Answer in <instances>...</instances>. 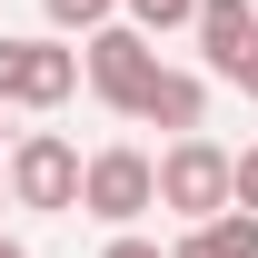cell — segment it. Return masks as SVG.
Returning a JSON list of instances; mask_svg holds the SVG:
<instances>
[{
    "mask_svg": "<svg viewBox=\"0 0 258 258\" xmlns=\"http://www.w3.org/2000/svg\"><path fill=\"white\" fill-rule=\"evenodd\" d=\"M80 209H90L109 238H119V228H139L149 209H159V159H149L139 139H109V149H90V159H80Z\"/></svg>",
    "mask_w": 258,
    "mask_h": 258,
    "instance_id": "6da1fadb",
    "label": "cell"
},
{
    "mask_svg": "<svg viewBox=\"0 0 258 258\" xmlns=\"http://www.w3.org/2000/svg\"><path fill=\"white\" fill-rule=\"evenodd\" d=\"M80 99V50L50 30H0V109H30V119H50V109H70Z\"/></svg>",
    "mask_w": 258,
    "mask_h": 258,
    "instance_id": "7a4b0ae2",
    "label": "cell"
},
{
    "mask_svg": "<svg viewBox=\"0 0 258 258\" xmlns=\"http://www.w3.org/2000/svg\"><path fill=\"white\" fill-rule=\"evenodd\" d=\"M149 80H159V40H139L129 20H109V30L80 40V90L99 99V109H119V119H139V99H149Z\"/></svg>",
    "mask_w": 258,
    "mask_h": 258,
    "instance_id": "3957f363",
    "label": "cell"
},
{
    "mask_svg": "<svg viewBox=\"0 0 258 258\" xmlns=\"http://www.w3.org/2000/svg\"><path fill=\"white\" fill-rule=\"evenodd\" d=\"M228 189H238V149H219L209 129L159 149V209H169V219H189V228H199V219H219Z\"/></svg>",
    "mask_w": 258,
    "mask_h": 258,
    "instance_id": "277c9868",
    "label": "cell"
},
{
    "mask_svg": "<svg viewBox=\"0 0 258 258\" xmlns=\"http://www.w3.org/2000/svg\"><path fill=\"white\" fill-rule=\"evenodd\" d=\"M0 179H10V209H40V219L80 209V149L60 129H20L10 159H0Z\"/></svg>",
    "mask_w": 258,
    "mask_h": 258,
    "instance_id": "5b68a950",
    "label": "cell"
},
{
    "mask_svg": "<svg viewBox=\"0 0 258 258\" xmlns=\"http://www.w3.org/2000/svg\"><path fill=\"white\" fill-rule=\"evenodd\" d=\"M199 119H209V80L179 60H159V80H149V99H139V129H169V139H199Z\"/></svg>",
    "mask_w": 258,
    "mask_h": 258,
    "instance_id": "8992f818",
    "label": "cell"
},
{
    "mask_svg": "<svg viewBox=\"0 0 258 258\" xmlns=\"http://www.w3.org/2000/svg\"><path fill=\"white\" fill-rule=\"evenodd\" d=\"M189 40H199V60H209V80H228V60L258 40V0H199Z\"/></svg>",
    "mask_w": 258,
    "mask_h": 258,
    "instance_id": "52a82bcc",
    "label": "cell"
},
{
    "mask_svg": "<svg viewBox=\"0 0 258 258\" xmlns=\"http://www.w3.org/2000/svg\"><path fill=\"white\" fill-rule=\"evenodd\" d=\"M169 258H258V219L248 209H219V219H199L169 238Z\"/></svg>",
    "mask_w": 258,
    "mask_h": 258,
    "instance_id": "ba28073f",
    "label": "cell"
},
{
    "mask_svg": "<svg viewBox=\"0 0 258 258\" xmlns=\"http://www.w3.org/2000/svg\"><path fill=\"white\" fill-rule=\"evenodd\" d=\"M119 20H129L139 40H169V30H189V20H199V0H119Z\"/></svg>",
    "mask_w": 258,
    "mask_h": 258,
    "instance_id": "9c48e42d",
    "label": "cell"
},
{
    "mask_svg": "<svg viewBox=\"0 0 258 258\" xmlns=\"http://www.w3.org/2000/svg\"><path fill=\"white\" fill-rule=\"evenodd\" d=\"M40 10H50V40H90L119 20V0H40Z\"/></svg>",
    "mask_w": 258,
    "mask_h": 258,
    "instance_id": "30bf717a",
    "label": "cell"
},
{
    "mask_svg": "<svg viewBox=\"0 0 258 258\" xmlns=\"http://www.w3.org/2000/svg\"><path fill=\"white\" fill-rule=\"evenodd\" d=\"M228 209H248V219H258V139L238 149V189H228Z\"/></svg>",
    "mask_w": 258,
    "mask_h": 258,
    "instance_id": "8fae6325",
    "label": "cell"
},
{
    "mask_svg": "<svg viewBox=\"0 0 258 258\" xmlns=\"http://www.w3.org/2000/svg\"><path fill=\"white\" fill-rule=\"evenodd\" d=\"M99 258H169V248H159V238H149V228H119V238H109V248H99Z\"/></svg>",
    "mask_w": 258,
    "mask_h": 258,
    "instance_id": "7c38bea8",
    "label": "cell"
},
{
    "mask_svg": "<svg viewBox=\"0 0 258 258\" xmlns=\"http://www.w3.org/2000/svg\"><path fill=\"white\" fill-rule=\"evenodd\" d=\"M228 90H238V99H258V40L238 50V60H228Z\"/></svg>",
    "mask_w": 258,
    "mask_h": 258,
    "instance_id": "4fadbf2b",
    "label": "cell"
},
{
    "mask_svg": "<svg viewBox=\"0 0 258 258\" xmlns=\"http://www.w3.org/2000/svg\"><path fill=\"white\" fill-rule=\"evenodd\" d=\"M0 258H30V248H20V238H10V228H0Z\"/></svg>",
    "mask_w": 258,
    "mask_h": 258,
    "instance_id": "5bb4252c",
    "label": "cell"
},
{
    "mask_svg": "<svg viewBox=\"0 0 258 258\" xmlns=\"http://www.w3.org/2000/svg\"><path fill=\"white\" fill-rule=\"evenodd\" d=\"M0 209H10V179H0Z\"/></svg>",
    "mask_w": 258,
    "mask_h": 258,
    "instance_id": "9a60e30c",
    "label": "cell"
}]
</instances>
